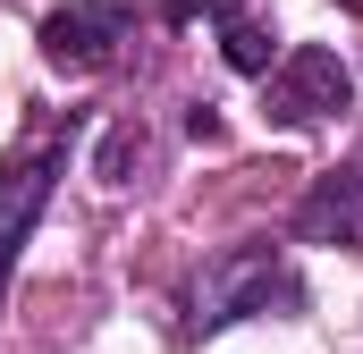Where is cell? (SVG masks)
Returning a JSON list of instances; mask_svg holds the SVG:
<instances>
[{
	"label": "cell",
	"mask_w": 363,
	"mask_h": 354,
	"mask_svg": "<svg viewBox=\"0 0 363 354\" xmlns=\"http://www.w3.org/2000/svg\"><path fill=\"white\" fill-rule=\"evenodd\" d=\"M262 312H304V278L287 262V245H228L203 262L194 295H186L194 329H228V321H262Z\"/></svg>",
	"instance_id": "obj_1"
},
{
	"label": "cell",
	"mask_w": 363,
	"mask_h": 354,
	"mask_svg": "<svg viewBox=\"0 0 363 354\" xmlns=\"http://www.w3.org/2000/svg\"><path fill=\"white\" fill-rule=\"evenodd\" d=\"M60 169H68V144H60V135L0 169V295H9V270H17V253H26V236H34V219H43Z\"/></svg>",
	"instance_id": "obj_3"
},
{
	"label": "cell",
	"mask_w": 363,
	"mask_h": 354,
	"mask_svg": "<svg viewBox=\"0 0 363 354\" xmlns=\"http://www.w3.org/2000/svg\"><path fill=\"white\" fill-rule=\"evenodd\" d=\"M296 236H304V245H347V253H363V161L330 169L313 194H304Z\"/></svg>",
	"instance_id": "obj_5"
},
{
	"label": "cell",
	"mask_w": 363,
	"mask_h": 354,
	"mask_svg": "<svg viewBox=\"0 0 363 354\" xmlns=\"http://www.w3.org/2000/svg\"><path fill=\"white\" fill-rule=\"evenodd\" d=\"M169 17H220V25H228L237 0H169Z\"/></svg>",
	"instance_id": "obj_7"
},
{
	"label": "cell",
	"mask_w": 363,
	"mask_h": 354,
	"mask_svg": "<svg viewBox=\"0 0 363 354\" xmlns=\"http://www.w3.org/2000/svg\"><path fill=\"white\" fill-rule=\"evenodd\" d=\"M118 42H127V8H118V0H68V8H51V17H43V59H51V68H68V76L110 68V59H118Z\"/></svg>",
	"instance_id": "obj_4"
},
{
	"label": "cell",
	"mask_w": 363,
	"mask_h": 354,
	"mask_svg": "<svg viewBox=\"0 0 363 354\" xmlns=\"http://www.w3.org/2000/svg\"><path fill=\"white\" fill-rule=\"evenodd\" d=\"M220 59H228L237 76H271L279 68V34L254 25V17H228V25H220Z\"/></svg>",
	"instance_id": "obj_6"
},
{
	"label": "cell",
	"mask_w": 363,
	"mask_h": 354,
	"mask_svg": "<svg viewBox=\"0 0 363 354\" xmlns=\"http://www.w3.org/2000/svg\"><path fill=\"white\" fill-rule=\"evenodd\" d=\"M347 8H363V0H347Z\"/></svg>",
	"instance_id": "obj_8"
},
{
	"label": "cell",
	"mask_w": 363,
	"mask_h": 354,
	"mask_svg": "<svg viewBox=\"0 0 363 354\" xmlns=\"http://www.w3.org/2000/svg\"><path fill=\"white\" fill-rule=\"evenodd\" d=\"M347 101H355V76H347V59L321 51V42L279 51V68L262 76V110H271L279 127H321V118H338Z\"/></svg>",
	"instance_id": "obj_2"
}]
</instances>
